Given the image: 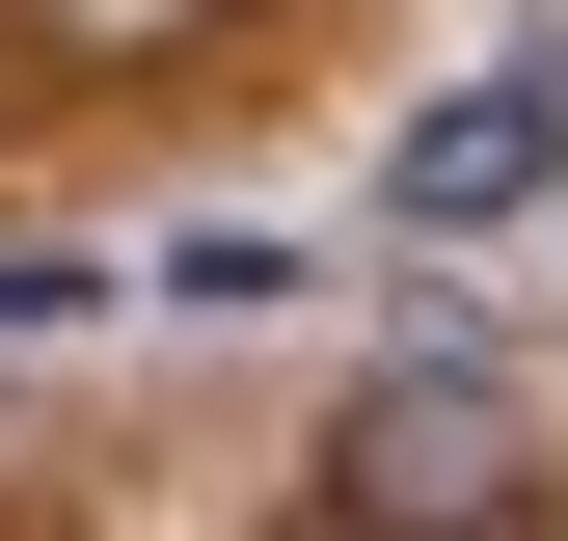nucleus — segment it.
<instances>
[{"mask_svg": "<svg viewBox=\"0 0 568 541\" xmlns=\"http://www.w3.org/2000/svg\"><path fill=\"white\" fill-rule=\"evenodd\" d=\"M325 541H379V514H325Z\"/></svg>", "mask_w": 568, "mask_h": 541, "instance_id": "3", "label": "nucleus"}, {"mask_svg": "<svg viewBox=\"0 0 568 541\" xmlns=\"http://www.w3.org/2000/svg\"><path fill=\"white\" fill-rule=\"evenodd\" d=\"M515 190H568V82H460V109H406L379 217H406V244H460V217H515Z\"/></svg>", "mask_w": 568, "mask_h": 541, "instance_id": "2", "label": "nucleus"}, {"mask_svg": "<svg viewBox=\"0 0 568 541\" xmlns=\"http://www.w3.org/2000/svg\"><path fill=\"white\" fill-rule=\"evenodd\" d=\"M325 514H379V541H515V514H541V406H515V353L406 325V353L325 406Z\"/></svg>", "mask_w": 568, "mask_h": 541, "instance_id": "1", "label": "nucleus"}]
</instances>
